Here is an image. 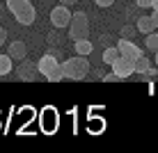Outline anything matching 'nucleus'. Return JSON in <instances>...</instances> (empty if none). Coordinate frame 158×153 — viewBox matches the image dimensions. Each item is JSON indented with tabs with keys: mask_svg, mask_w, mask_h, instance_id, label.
I'll return each instance as SVG.
<instances>
[{
	"mask_svg": "<svg viewBox=\"0 0 158 153\" xmlns=\"http://www.w3.org/2000/svg\"><path fill=\"white\" fill-rule=\"evenodd\" d=\"M89 34V21L85 12H73L69 21V37L71 39H85Z\"/></svg>",
	"mask_w": 158,
	"mask_h": 153,
	"instance_id": "nucleus-4",
	"label": "nucleus"
},
{
	"mask_svg": "<svg viewBox=\"0 0 158 153\" xmlns=\"http://www.w3.org/2000/svg\"><path fill=\"white\" fill-rule=\"evenodd\" d=\"M87 128H89L92 133L96 135V133H101V130L106 128V121H103V119H96V117H94V119H89V121H87Z\"/></svg>",
	"mask_w": 158,
	"mask_h": 153,
	"instance_id": "nucleus-16",
	"label": "nucleus"
},
{
	"mask_svg": "<svg viewBox=\"0 0 158 153\" xmlns=\"http://www.w3.org/2000/svg\"><path fill=\"white\" fill-rule=\"evenodd\" d=\"M117 57H119L117 46H106V48H103V64H108V66H110Z\"/></svg>",
	"mask_w": 158,
	"mask_h": 153,
	"instance_id": "nucleus-12",
	"label": "nucleus"
},
{
	"mask_svg": "<svg viewBox=\"0 0 158 153\" xmlns=\"http://www.w3.org/2000/svg\"><path fill=\"white\" fill-rule=\"evenodd\" d=\"M154 59H156V66H158V50H156V57H154Z\"/></svg>",
	"mask_w": 158,
	"mask_h": 153,
	"instance_id": "nucleus-29",
	"label": "nucleus"
},
{
	"mask_svg": "<svg viewBox=\"0 0 158 153\" xmlns=\"http://www.w3.org/2000/svg\"><path fill=\"white\" fill-rule=\"evenodd\" d=\"M48 43H60V34H55V32L48 34Z\"/></svg>",
	"mask_w": 158,
	"mask_h": 153,
	"instance_id": "nucleus-23",
	"label": "nucleus"
},
{
	"mask_svg": "<svg viewBox=\"0 0 158 153\" xmlns=\"http://www.w3.org/2000/svg\"><path fill=\"white\" fill-rule=\"evenodd\" d=\"M69 21H71V12H69L67 5L60 2L55 9L51 12V23L55 30H62V28H69Z\"/></svg>",
	"mask_w": 158,
	"mask_h": 153,
	"instance_id": "nucleus-6",
	"label": "nucleus"
},
{
	"mask_svg": "<svg viewBox=\"0 0 158 153\" xmlns=\"http://www.w3.org/2000/svg\"><path fill=\"white\" fill-rule=\"evenodd\" d=\"M135 34H138V28H135V25H131V23L122 25V37H124V39H133Z\"/></svg>",
	"mask_w": 158,
	"mask_h": 153,
	"instance_id": "nucleus-17",
	"label": "nucleus"
},
{
	"mask_svg": "<svg viewBox=\"0 0 158 153\" xmlns=\"http://www.w3.org/2000/svg\"><path fill=\"white\" fill-rule=\"evenodd\" d=\"M151 2H154V0H135V5H138L140 9H147V7H151Z\"/></svg>",
	"mask_w": 158,
	"mask_h": 153,
	"instance_id": "nucleus-22",
	"label": "nucleus"
},
{
	"mask_svg": "<svg viewBox=\"0 0 158 153\" xmlns=\"http://www.w3.org/2000/svg\"><path fill=\"white\" fill-rule=\"evenodd\" d=\"M16 78L23 80V83H32V80H39L41 73L37 69V62H30V59H23V62L16 66Z\"/></svg>",
	"mask_w": 158,
	"mask_h": 153,
	"instance_id": "nucleus-5",
	"label": "nucleus"
},
{
	"mask_svg": "<svg viewBox=\"0 0 158 153\" xmlns=\"http://www.w3.org/2000/svg\"><path fill=\"white\" fill-rule=\"evenodd\" d=\"M96 5H99V7H103V9H108L110 7V5H115V0H94Z\"/></svg>",
	"mask_w": 158,
	"mask_h": 153,
	"instance_id": "nucleus-21",
	"label": "nucleus"
},
{
	"mask_svg": "<svg viewBox=\"0 0 158 153\" xmlns=\"http://www.w3.org/2000/svg\"><path fill=\"white\" fill-rule=\"evenodd\" d=\"M103 80H106V83H117V80H122V78H119L117 73H112V71H110V73L103 75Z\"/></svg>",
	"mask_w": 158,
	"mask_h": 153,
	"instance_id": "nucleus-19",
	"label": "nucleus"
},
{
	"mask_svg": "<svg viewBox=\"0 0 158 153\" xmlns=\"http://www.w3.org/2000/svg\"><path fill=\"white\" fill-rule=\"evenodd\" d=\"M60 2H62V5H69V7H71V5H76L78 0H60Z\"/></svg>",
	"mask_w": 158,
	"mask_h": 153,
	"instance_id": "nucleus-26",
	"label": "nucleus"
},
{
	"mask_svg": "<svg viewBox=\"0 0 158 153\" xmlns=\"http://www.w3.org/2000/svg\"><path fill=\"white\" fill-rule=\"evenodd\" d=\"M0 21H2V5H0Z\"/></svg>",
	"mask_w": 158,
	"mask_h": 153,
	"instance_id": "nucleus-28",
	"label": "nucleus"
},
{
	"mask_svg": "<svg viewBox=\"0 0 158 153\" xmlns=\"http://www.w3.org/2000/svg\"><path fill=\"white\" fill-rule=\"evenodd\" d=\"M12 64H14V59L9 55H0V75H9L12 73Z\"/></svg>",
	"mask_w": 158,
	"mask_h": 153,
	"instance_id": "nucleus-13",
	"label": "nucleus"
},
{
	"mask_svg": "<svg viewBox=\"0 0 158 153\" xmlns=\"http://www.w3.org/2000/svg\"><path fill=\"white\" fill-rule=\"evenodd\" d=\"M115 46H117V50H119V55L122 57H128V59H138L140 55H142V50H140L138 46H135L131 39H119V41H115Z\"/></svg>",
	"mask_w": 158,
	"mask_h": 153,
	"instance_id": "nucleus-8",
	"label": "nucleus"
},
{
	"mask_svg": "<svg viewBox=\"0 0 158 153\" xmlns=\"http://www.w3.org/2000/svg\"><path fill=\"white\" fill-rule=\"evenodd\" d=\"M5 2H7V9L14 14V18L21 25H32L37 21V9L30 0H5Z\"/></svg>",
	"mask_w": 158,
	"mask_h": 153,
	"instance_id": "nucleus-2",
	"label": "nucleus"
},
{
	"mask_svg": "<svg viewBox=\"0 0 158 153\" xmlns=\"http://www.w3.org/2000/svg\"><path fill=\"white\" fill-rule=\"evenodd\" d=\"M151 9H158V0H154V2H151Z\"/></svg>",
	"mask_w": 158,
	"mask_h": 153,
	"instance_id": "nucleus-27",
	"label": "nucleus"
},
{
	"mask_svg": "<svg viewBox=\"0 0 158 153\" xmlns=\"http://www.w3.org/2000/svg\"><path fill=\"white\" fill-rule=\"evenodd\" d=\"M60 71H62V80H85L89 73V59L85 55H73L60 64Z\"/></svg>",
	"mask_w": 158,
	"mask_h": 153,
	"instance_id": "nucleus-1",
	"label": "nucleus"
},
{
	"mask_svg": "<svg viewBox=\"0 0 158 153\" xmlns=\"http://www.w3.org/2000/svg\"><path fill=\"white\" fill-rule=\"evenodd\" d=\"M135 28H138V32H142V34H149V32L156 30V25H154V21H151V16L142 14L138 21H135Z\"/></svg>",
	"mask_w": 158,
	"mask_h": 153,
	"instance_id": "nucleus-11",
	"label": "nucleus"
},
{
	"mask_svg": "<svg viewBox=\"0 0 158 153\" xmlns=\"http://www.w3.org/2000/svg\"><path fill=\"white\" fill-rule=\"evenodd\" d=\"M144 46H147V50H151V53H156V50H158V32H156V30L147 34Z\"/></svg>",
	"mask_w": 158,
	"mask_h": 153,
	"instance_id": "nucleus-15",
	"label": "nucleus"
},
{
	"mask_svg": "<svg viewBox=\"0 0 158 153\" xmlns=\"http://www.w3.org/2000/svg\"><path fill=\"white\" fill-rule=\"evenodd\" d=\"M5 41H7V32H5L2 28H0V48L5 46Z\"/></svg>",
	"mask_w": 158,
	"mask_h": 153,
	"instance_id": "nucleus-24",
	"label": "nucleus"
},
{
	"mask_svg": "<svg viewBox=\"0 0 158 153\" xmlns=\"http://www.w3.org/2000/svg\"><path fill=\"white\" fill-rule=\"evenodd\" d=\"M7 55L12 57V59H25V55H28V46H25L23 41H9V46H7Z\"/></svg>",
	"mask_w": 158,
	"mask_h": 153,
	"instance_id": "nucleus-9",
	"label": "nucleus"
},
{
	"mask_svg": "<svg viewBox=\"0 0 158 153\" xmlns=\"http://www.w3.org/2000/svg\"><path fill=\"white\" fill-rule=\"evenodd\" d=\"M73 48H76V55H85V57H89L92 50H94V46L87 37L85 39H73Z\"/></svg>",
	"mask_w": 158,
	"mask_h": 153,
	"instance_id": "nucleus-10",
	"label": "nucleus"
},
{
	"mask_svg": "<svg viewBox=\"0 0 158 153\" xmlns=\"http://www.w3.org/2000/svg\"><path fill=\"white\" fill-rule=\"evenodd\" d=\"M140 75H142L144 80H156V75H158V66H156V69H154V66H149L147 71H142Z\"/></svg>",
	"mask_w": 158,
	"mask_h": 153,
	"instance_id": "nucleus-18",
	"label": "nucleus"
},
{
	"mask_svg": "<svg viewBox=\"0 0 158 153\" xmlns=\"http://www.w3.org/2000/svg\"><path fill=\"white\" fill-rule=\"evenodd\" d=\"M110 66H112V73H117L122 80H124V78H131V75L135 73L133 59H128V57H122V55H119V57L115 59V62L110 64Z\"/></svg>",
	"mask_w": 158,
	"mask_h": 153,
	"instance_id": "nucleus-7",
	"label": "nucleus"
},
{
	"mask_svg": "<svg viewBox=\"0 0 158 153\" xmlns=\"http://www.w3.org/2000/svg\"><path fill=\"white\" fill-rule=\"evenodd\" d=\"M99 41H101V46H103V48H106V46H112V41H115V39H112V37H110V34H103V37H101V39H99Z\"/></svg>",
	"mask_w": 158,
	"mask_h": 153,
	"instance_id": "nucleus-20",
	"label": "nucleus"
},
{
	"mask_svg": "<svg viewBox=\"0 0 158 153\" xmlns=\"http://www.w3.org/2000/svg\"><path fill=\"white\" fill-rule=\"evenodd\" d=\"M151 21H154V25H156V30H158V9H154V14H151Z\"/></svg>",
	"mask_w": 158,
	"mask_h": 153,
	"instance_id": "nucleus-25",
	"label": "nucleus"
},
{
	"mask_svg": "<svg viewBox=\"0 0 158 153\" xmlns=\"http://www.w3.org/2000/svg\"><path fill=\"white\" fill-rule=\"evenodd\" d=\"M133 66H135V73H142V71H147L151 66V59H147L144 55H140L138 59H133Z\"/></svg>",
	"mask_w": 158,
	"mask_h": 153,
	"instance_id": "nucleus-14",
	"label": "nucleus"
},
{
	"mask_svg": "<svg viewBox=\"0 0 158 153\" xmlns=\"http://www.w3.org/2000/svg\"><path fill=\"white\" fill-rule=\"evenodd\" d=\"M37 69H39L41 78L51 80V83H57V80H62L60 62H57V57L53 55V53H46V55H41L39 59H37Z\"/></svg>",
	"mask_w": 158,
	"mask_h": 153,
	"instance_id": "nucleus-3",
	"label": "nucleus"
}]
</instances>
